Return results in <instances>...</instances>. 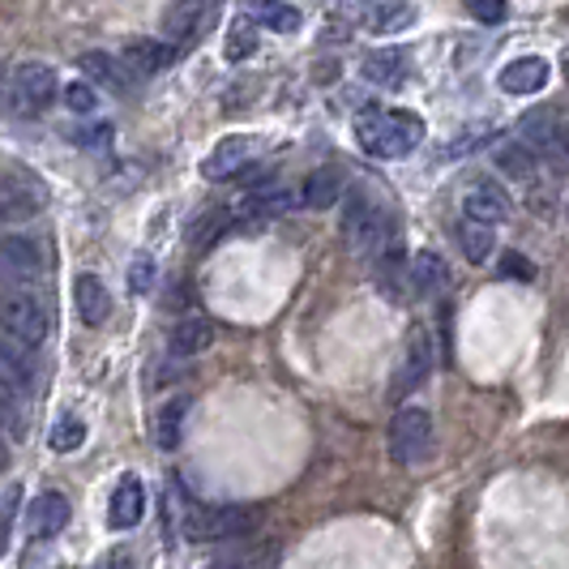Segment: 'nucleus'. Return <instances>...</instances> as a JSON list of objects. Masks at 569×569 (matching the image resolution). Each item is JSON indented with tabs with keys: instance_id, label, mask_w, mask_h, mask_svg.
Returning a JSON list of instances; mask_svg holds the SVG:
<instances>
[{
	"instance_id": "obj_40",
	"label": "nucleus",
	"mask_w": 569,
	"mask_h": 569,
	"mask_svg": "<svg viewBox=\"0 0 569 569\" xmlns=\"http://www.w3.org/2000/svg\"><path fill=\"white\" fill-rule=\"evenodd\" d=\"M4 467H9V455H4V446H0V471H4Z\"/></svg>"
},
{
	"instance_id": "obj_7",
	"label": "nucleus",
	"mask_w": 569,
	"mask_h": 569,
	"mask_svg": "<svg viewBox=\"0 0 569 569\" xmlns=\"http://www.w3.org/2000/svg\"><path fill=\"white\" fill-rule=\"evenodd\" d=\"M518 142L531 146V150H540V159L548 154L552 163H561L566 159V120H561V112L557 108H548V103H540V108H531V112H522V120H518Z\"/></svg>"
},
{
	"instance_id": "obj_24",
	"label": "nucleus",
	"mask_w": 569,
	"mask_h": 569,
	"mask_svg": "<svg viewBox=\"0 0 569 569\" xmlns=\"http://www.w3.org/2000/svg\"><path fill=\"white\" fill-rule=\"evenodd\" d=\"M249 13H253L266 30H279V34L300 30V9H291V4H283V0H253Z\"/></svg>"
},
{
	"instance_id": "obj_26",
	"label": "nucleus",
	"mask_w": 569,
	"mask_h": 569,
	"mask_svg": "<svg viewBox=\"0 0 569 569\" xmlns=\"http://www.w3.org/2000/svg\"><path fill=\"white\" fill-rule=\"evenodd\" d=\"M82 73L90 78V86H108V90H124V64H116L108 52H86L82 60Z\"/></svg>"
},
{
	"instance_id": "obj_10",
	"label": "nucleus",
	"mask_w": 569,
	"mask_h": 569,
	"mask_svg": "<svg viewBox=\"0 0 569 569\" xmlns=\"http://www.w3.org/2000/svg\"><path fill=\"white\" fill-rule=\"evenodd\" d=\"M43 184L34 176H4L0 180V228L4 223H27L43 210Z\"/></svg>"
},
{
	"instance_id": "obj_36",
	"label": "nucleus",
	"mask_w": 569,
	"mask_h": 569,
	"mask_svg": "<svg viewBox=\"0 0 569 569\" xmlns=\"http://www.w3.org/2000/svg\"><path fill=\"white\" fill-rule=\"evenodd\" d=\"M411 18H416V13H411V9H386V13H381V18H377V27L381 30H395V27H407V22H411Z\"/></svg>"
},
{
	"instance_id": "obj_11",
	"label": "nucleus",
	"mask_w": 569,
	"mask_h": 569,
	"mask_svg": "<svg viewBox=\"0 0 569 569\" xmlns=\"http://www.w3.org/2000/svg\"><path fill=\"white\" fill-rule=\"evenodd\" d=\"M467 219L471 223H485V228H492V223H501L506 214H510V193L497 184V180H471V189H467Z\"/></svg>"
},
{
	"instance_id": "obj_15",
	"label": "nucleus",
	"mask_w": 569,
	"mask_h": 569,
	"mask_svg": "<svg viewBox=\"0 0 569 569\" xmlns=\"http://www.w3.org/2000/svg\"><path fill=\"white\" fill-rule=\"evenodd\" d=\"M120 60H124V69H129V73L154 78V73H163L171 60H176V48L163 43V39H129V43H124V52H120Z\"/></svg>"
},
{
	"instance_id": "obj_4",
	"label": "nucleus",
	"mask_w": 569,
	"mask_h": 569,
	"mask_svg": "<svg viewBox=\"0 0 569 569\" xmlns=\"http://www.w3.org/2000/svg\"><path fill=\"white\" fill-rule=\"evenodd\" d=\"M390 458L399 467H416L432 455V416L425 407H399L390 420Z\"/></svg>"
},
{
	"instance_id": "obj_16",
	"label": "nucleus",
	"mask_w": 569,
	"mask_h": 569,
	"mask_svg": "<svg viewBox=\"0 0 569 569\" xmlns=\"http://www.w3.org/2000/svg\"><path fill=\"white\" fill-rule=\"evenodd\" d=\"M210 13H214V0H180L176 9L168 13V22H163V30H168L171 48L176 43H189V39H198L201 27L210 22Z\"/></svg>"
},
{
	"instance_id": "obj_13",
	"label": "nucleus",
	"mask_w": 569,
	"mask_h": 569,
	"mask_svg": "<svg viewBox=\"0 0 569 569\" xmlns=\"http://www.w3.org/2000/svg\"><path fill=\"white\" fill-rule=\"evenodd\" d=\"M146 513V488L138 476H124L120 485L112 488V501H108V522L112 531H133Z\"/></svg>"
},
{
	"instance_id": "obj_19",
	"label": "nucleus",
	"mask_w": 569,
	"mask_h": 569,
	"mask_svg": "<svg viewBox=\"0 0 569 569\" xmlns=\"http://www.w3.org/2000/svg\"><path fill=\"white\" fill-rule=\"evenodd\" d=\"M210 342H214V326H210V317L201 313H189L171 330V351H180V356H198Z\"/></svg>"
},
{
	"instance_id": "obj_5",
	"label": "nucleus",
	"mask_w": 569,
	"mask_h": 569,
	"mask_svg": "<svg viewBox=\"0 0 569 569\" xmlns=\"http://www.w3.org/2000/svg\"><path fill=\"white\" fill-rule=\"evenodd\" d=\"M244 531H253V510H244V506H193L184 513L189 540H231Z\"/></svg>"
},
{
	"instance_id": "obj_21",
	"label": "nucleus",
	"mask_w": 569,
	"mask_h": 569,
	"mask_svg": "<svg viewBox=\"0 0 569 569\" xmlns=\"http://www.w3.org/2000/svg\"><path fill=\"white\" fill-rule=\"evenodd\" d=\"M339 198H342L339 168H317L313 176L305 180V206H313V210H330Z\"/></svg>"
},
{
	"instance_id": "obj_37",
	"label": "nucleus",
	"mask_w": 569,
	"mask_h": 569,
	"mask_svg": "<svg viewBox=\"0 0 569 569\" xmlns=\"http://www.w3.org/2000/svg\"><path fill=\"white\" fill-rule=\"evenodd\" d=\"M108 138H112V129H108V124H99V129H78V138H73V142L78 146H108Z\"/></svg>"
},
{
	"instance_id": "obj_20",
	"label": "nucleus",
	"mask_w": 569,
	"mask_h": 569,
	"mask_svg": "<svg viewBox=\"0 0 569 569\" xmlns=\"http://www.w3.org/2000/svg\"><path fill=\"white\" fill-rule=\"evenodd\" d=\"M407 274H411V283H416V291H420V296H437L441 287L450 283L446 261H441L437 253H428V249L411 257V270H407Z\"/></svg>"
},
{
	"instance_id": "obj_38",
	"label": "nucleus",
	"mask_w": 569,
	"mask_h": 569,
	"mask_svg": "<svg viewBox=\"0 0 569 569\" xmlns=\"http://www.w3.org/2000/svg\"><path fill=\"white\" fill-rule=\"evenodd\" d=\"M99 569H133V561H129L124 552H108V557L99 561Z\"/></svg>"
},
{
	"instance_id": "obj_32",
	"label": "nucleus",
	"mask_w": 569,
	"mask_h": 569,
	"mask_svg": "<svg viewBox=\"0 0 569 569\" xmlns=\"http://www.w3.org/2000/svg\"><path fill=\"white\" fill-rule=\"evenodd\" d=\"M467 9H471V18H480L485 27L506 22V13H510V4H506V0H467Z\"/></svg>"
},
{
	"instance_id": "obj_28",
	"label": "nucleus",
	"mask_w": 569,
	"mask_h": 569,
	"mask_svg": "<svg viewBox=\"0 0 569 569\" xmlns=\"http://www.w3.org/2000/svg\"><path fill=\"white\" fill-rule=\"evenodd\" d=\"M458 244H462V253L471 257V261H485L492 253V231L485 223H471V219H462L458 223Z\"/></svg>"
},
{
	"instance_id": "obj_14",
	"label": "nucleus",
	"mask_w": 569,
	"mask_h": 569,
	"mask_svg": "<svg viewBox=\"0 0 569 569\" xmlns=\"http://www.w3.org/2000/svg\"><path fill=\"white\" fill-rule=\"evenodd\" d=\"M548 78H552V69H548L543 57H518L497 73V86L506 94H540L543 86H548Z\"/></svg>"
},
{
	"instance_id": "obj_23",
	"label": "nucleus",
	"mask_w": 569,
	"mask_h": 569,
	"mask_svg": "<svg viewBox=\"0 0 569 569\" xmlns=\"http://www.w3.org/2000/svg\"><path fill=\"white\" fill-rule=\"evenodd\" d=\"M365 78L377 86H399L402 78H407V57L395 52V48L369 52V60H365Z\"/></svg>"
},
{
	"instance_id": "obj_35",
	"label": "nucleus",
	"mask_w": 569,
	"mask_h": 569,
	"mask_svg": "<svg viewBox=\"0 0 569 569\" xmlns=\"http://www.w3.org/2000/svg\"><path fill=\"white\" fill-rule=\"evenodd\" d=\"M501 274H510V279H518V283H527V279H531V261L518 253H506L501 257Z\"/></svg>"
},
{
	"instance_id": "obj_8",
	"label": "nucleus",
	"mask_w": 569,
	"mask_h": 569,
	"mask_svg": "<svg viewBox=\"0 0 569 569\" xmlns=\"http://www.w3.org/2000/svg\"><path fill=\"white\" fill-rule=\"evenodd\" d=\"M43 274V249L34 236L0 231V283H30Z\"/></svg>"
},
{
	"instance_id": "obj_18",
	"label": "nucleus",
	"mask_w": 569,
	"mask_h": 569,
	"mask_svg": "<svg viewBox=\"0 0 569 569\" xmlns=\"http://www.w3.org/2000/svg\"><path fill=\"white\" fill-rule=\"evenodd\" d=\"M249 154H253V142L249 138H223V142L210 150V159H206V168H201V176L206 180H231L236 171L249 163Z\"/></svg>"
},
{
	"instance_id": "obj_31",
	"label": "nucleus",
	"mask_w": 569,
	"mask_h": 569,
	"mask_svg": "<svg viewBox=\"0 0 569 569\" xmlns=\"http://www.w3.org/2000/svg\"><path fill=\"white\" fill-rule=\"evenodd\" d=\"M253 48H257V30L249 27V22H236V27H231V34H228V43H223L228 60H244Z\"/></svg>"
},
{
	"instance_id": "obj_34",
	"label": "nucleus",
	"mask_w": 569,
	"mask_h": 569,
	"mask_svg": "<svg viewBox=\"0 0 569 569\" xmlns=\"http://www.w3.org/2000/svg\"><path fill=\"white\" fill-rule=\"evenodd\" d=\"M150 283H154V261L150 257H133V274H129V287L133 291H150Z\"/></svg>"
},
{
	"instance_id": "obj_30",
	"label": "nucleus",
	"mask_w": 569,
	"mask_h": 569,
	"mask_svg": "<svg viewBox=\"0 0 569 569\" xmlns=\"http://www.w3.org/2000/svg\"><path fill=\"white\" fill-rule=\"evenodd\" d=\"M60 94H64V108L78 116H90L94 108H99V90H94L90 82H69Z\"/></svg>"
},
{
	"instance_id": "obj_29",
	"label": "nucleus",
	"mask_w": 569,
	"mask_h": 569,
	"mask_svg": "<svg viewBox=\"0 0 569 569\" xmlns=\"http://www.w3.org/2000/svg\"><path fill=\"white\" fill-rule=\"evenodd\" d=\"M82 441H86V425L78 420V416L57 420V428H52V450H57V455H73Z\"/></svg>"
},
{
	"instance_id": "obj_33",
	"label": "nucleus",
	"mask_w": 569,
	"mask_h": 569,
	"mask_svg": "<svg viewBox=\"0 0 569 569\" xmlns=\"http://www.w3.org/2000/svg\"><path fill=\"white\" fill-rule=\"evenodd\" d=\"M18 501H22V492H18V488H4V501H0V552H4V540H9V527H13Z\"/></svg>"
},
{
	"instance_id": "obj_22",
	"label": "nucleus",
	"mask_w": 569,
	"mask_h": 569,
	"mask_svg": "<svg viewBox=\"0 0 569 569\" xmlns=\"http://www.w3.org/2000/svg\"><path fill=\"white\" fill-rule=\"evenodd\" d=\"M184 420H189V399H168L163 407H159V425H154L159 450H176V446H180Z\"/></svg>"
},
{
	"instance_id": "obj_17",
	"label": "nucleus",
	"mask_w": 569,
	"mask_h": 569,
	"mask_svg": "<svg viewBox=\"0 0 569 569\" xmlns=\"http://www.w3.org/2000/svg\"><path fill=\"white\" fill-rule=\"evenodd\" d=\"M73 305H78V317H82L86 326H103L108 313H112V296H108L103 279H94V274H78L73 279Z\"/></svg>"
},
{
	"instance_id": "obj_12",
	"label": "nucleus",
	"mask_w": 569,
	"mask_h": 569,
	"mask_svg": "<svg viewBox=\"0 0 569 569\" xmlns=\"http://www.w3.org/2000/svg\"><path fill=\"white\" fill-rule=\"evenodd\" d=\"M69 527V501L60 492H39L27 506V536L30 540H52Z\"/></svg>"
},
{
	"instance_id": "obj_25",
	"label": "nucleus",
	"mask_w": 569,
	"mask_h": 569,
	"mask_svg": "<svg viewBox=\"0 0 569 569\" xmlns=\"http://www.w3.org/2000/svg\"><path fill=\"white\" fill-rule=\"evenodd\" d=\"M492 159H497V168L506 171V176H513V180H527L531 171L540 168V159H536V150L522 142H501L497 150H492Z\"/></svg>"
},
{
	"instance_id": "obj_1",
	"label": "nucleus",
	"mask_w": 569,
	"mask_h": 569,
	"mask_svg": "<svg viewBox=\"0 0 569 569\" xmlns=\"http://www.w3.org/2000/svg\"><path fill=\"white\" fill-rule=\"evenodd\" d=\"M356 142L365 146L372 159H402L425 142V120L416 112L369 108L356 116Z\"/></svg>"
},
{
	"instance_id": "obj_9",
	"label": "nucleus",
	"mask_w": 569,
	"mask_h": 569,
	"mask_svg": "<svg viewBox=\"0 0 569 569\" xmlns=\"http://www.w3.org/2000/svg\"><path fill=\"white\" fill-rule=\"evenodd\" d=\"M27 386H30L27 356H22V351H13L9 342H0V420H9L13 432H22V416H18V407H22Z\"/></svg>"
},
{
	"instance_id": "obj_3",
	"label": "nucleus",
	"mask_w": 569,
	"mask_h": 569,
	"mask_svg": "<svg viewBox=\"0 0 569 569\" xmlns=\"http://www.w3.org/2000/svg\"><path fill=\"white\" fill-rule=\"evenodd\" d=\"M4 94H9V112L13 116H43L60 94L52 64H43V60L18 64L13 78H9V86H4Z\"/></svg>"
},
{
	"instance_id": "obj_39",
	"label": "nucleus",
	"mask_w": 569,
	"mask_h": 569,
	"mask_svg": "<svg viewBox=\"0 0 569 569\" xmlns=\"http://www.w3.org/2000/svg\"><path fill=\"white\" fill-rule=\"evenodd\" d=\"M210 569H249V566H244V561H214Z\"/></svg>"
},
{
	"instance_id": "obj_2",
	"label": "nucleus",
	"mask_w": 569,
	"mask_h": 569,
	"mask_svg": "<svg viewBox=\"0 0 569 569\" xmlns=\"http://www.w3.org/2000/svg\"><path fill=\"white\" fill-rule=\"evenodd\" d=\"M48 339V313L30 291H4L0 296V342H9L13 351H39Z\"/></svg>"
},
{
	"instance_id": "obj_6",
	"label": "nucleus",
	"mask_w": 569,
	"mask_h": 569,
	"mask_svg": "<svg viewBox=\"0 0 569 569\" xmlns=\"http://www.w3.org/2000/svg\"><path fill=\"white\" fill-rule=\"evenodd\" d=\"M437 365V351H432V339H428L425 326H411L407 330V342H402V356H399V369H395V386H390V399L399 402L402 395L420 390L428 381V372Z\"/></svg>"
},
{
	"instance_id": "obj_27",
	"label": "nucleus",
	"mask_w": 569,
	"mask_h": 569,
	"mask_svg": "<svg viewBox=\"0 0 569 569\" xmlns=\"http://www.w3.org/2000/svg\"><path fill=\"white\" fill-rule=\"evenodd\" d=\"M231 228V214L228 210H210V214H201L198 223H193V228H189V244H193V249H210V244H214V240H219V236H223V231Z\"/></svg>"
}]
</instances>
